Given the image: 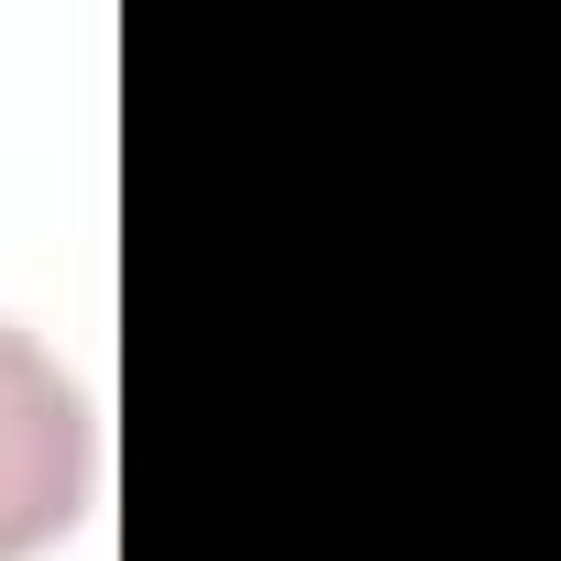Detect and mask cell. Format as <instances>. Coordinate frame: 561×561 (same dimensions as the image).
<instances>
[{"mask_svg": "<svg viewBox=\"0 0 561 561\" xmlns=\"http://www.w3.org/2000/svg\"><path fill=\"white\" fill-rule=\"evenodd\" d=\"M89 473H100L89 397L56 375L45 342L0 331V561L56 550L89 517Z\"/></svg>", "mask_w": 561, "mask_h": 561, "instance_id": "1", "label": "cell"}]
</instances>
